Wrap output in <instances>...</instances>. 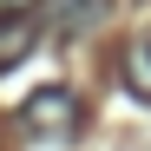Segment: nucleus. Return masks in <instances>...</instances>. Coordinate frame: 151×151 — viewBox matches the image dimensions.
Listing matches in <instances>:
<instances>
[{"label": "nucleus", "mask_w": 151, "mask_h": 151, "mask_svg": "<svg viewBox=\"0 0 151 151\" xmlns=\"http://www.w3.org/2000/svg\"><path fill=\"white\" fill-rule=\"evenodd\" d=\"M79 118H86V105H79V92H66V86H40L27 105H20V125H27L33 138H72Z\"/></svg>", "instance_id": "f257e3e1"}, {"label": "nucleus", "mask_w": 151, "mask_h": 151, "mask_svg": "<svg viewBox=\"0 0 151 151\" xmlns=\"http://www.w3.org/2000/svg\"><path fill=\"white\" fill-rule=\"evenodd\" d=\"M105 20H112V0H46L40 7V33L59 40V46H72V40L99 33Z\"/></svg>", "instance_id": "f03ea898"}, {"label": "nucleus", "mask_w": 151, "mask_h": 151, "mask_svg": "<svg viewBox=\"0 0 151 151\" xmlns=\"http://www.w3.org/2000/svg\"><path fill=\"white\" fill-rule=\"evenodd\" d=\"M33 13H20V20H0V72H7V66H20V59H27L33 53Z\"/></svg>", "instance_id": "7ed1b4c3"}, {"label": "nucleus", "mask_w": 151, "mask_h": 151, "mask_svg": "<svg viewBox=\"0 0 151 151\" xmlns=\"http://www.w3.org/2000/svg\"><path fill=\"white\" fill-rule=\"evenodd\" d=\"M125 86H132V92L145 99V105H151V33L125 46Z\"/></svg>", "instance_id": "20e7f679"}, {"label": "nucleus", "mask_w": 151, "mask_h": 151, "mask_svg": "<svg viewBox=\"0 0 151 151\" xmlns=\"http://www.w3.org/2000/svg\"><path fill=\"white\" fill-rule=\"evenodd\" d=\"M46 0H0V20H20V13H40Z\"/></svg>", "instance_id": "39448f33"}]
</instances>
